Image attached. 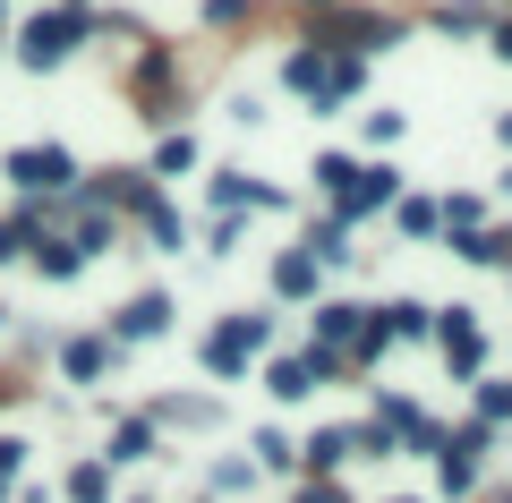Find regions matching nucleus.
<instances>
[{
  "instance_id": "f257e3e1",
  "label": "nucleus",
  "mask_w": 512,
  "mask_h": 503,
  "mask_svg": "<svg viewBox=\"0 0 512 503\" xmlns=\"http://www.w3.org/2000/svg\"><path fill=\"white\" fill-rule=\"evenodd\" d=\"M77 43H86V9H52V18H35L18 35V60H26V69H60Z\"/></svg>"
},
{
  "instance_id": "f03ea898",
  "label": "nucleus",
  "mask_w": 512,
  "mask_h": 503,
  "mask_svg": "<svg viewBox=\"0 0 512 503\" xmlns=\"http://www.w3.org/2000/svg\"><path fill=\"white\" fill-rule=\"evenodd\" d=\"M9 180H18L26 197H52V188H77V162L60 154V145H18V154H9Z\"/></svg>"
},
{
  "instance_id": "7ed1b4c3",
  "label": "nucleus",
  "mask_w": 512,
  "mask_h": 503,
  "mask_svg": "<svg viewBox=\"0 0 512 503\" xmlns=\"http://www.w3.org/2000/svg\"><path fill=\"white\" fill-rule=\"evenodd\" d=\"M265 333H274L265 316H239V324H222L214 342H205V367H214V376H239V367H248V350L265 342Z\"/></svg>"
},
{
  "instance_id": "20e7f679",
  "label": "nucleus",
  "mask_w": 512,
  "mask_h": 503,
  "mask_svg": "<svg viewBox=\"0 0 512 503\" xmlns=\"http://www.w3.org/2000/svg\"><path fill=\"white\" fill-rule=\"evenodd\" d=\"M171 324V290H146V299L120 307V342H137V333H163Z\"/></svg>"
},
{
  "instance_id": "39448f33",
  "label": "nucleus",
  "mask_w": 512,
  "mask_h": 503,
  "mask_svg": "<svg viewBox=\"0 0 512 503\" xmlns=\"http://www.w3.org/2000/svg\"><path fill=\"white\" fill-rule=\"evenodd\" d=\"M376 205H393V171H359L342 188V214H376Z\"/></svg>"
},
{
  "instance_id": "423d86ee",
  "label": "nucleus",
  "mask_w": 512,
  "mask_h": 503,
  "mask_svg": "<svg viewBox=\"0 0 512 503\" xmlns=\"http://www.w3.org/2000/svg\"><path fill=\"white\" fill-rule=\"evenodd\" d=\"M444 350H453V367H478V324H470V307H444Z\"/></svg>"
},
{
  "instance_id": "0eeeda50",
  "label": "nucleus",
  "mask_w": 512,
  "mask_h": 503,
  "mask_svg": "<svg viewBox=\"0 0 512 503\" xmlns=\"http://www.w3.org/2000/svg\"><path fill=\"white\" fill-rule=\"evenodd\" d=\"M146 452H154V427H146V418H128V427L111 435V461H146Z\"/></svg>"
},
{
  "instance_id": "6e6552de",
  "label": "nucleus",
  "mask_w": 512,
  "mask_h": 503,
  "mask_svg": "<svg viewBox=\"0 0 512 503\" xmlns=\"http://www.w3.org/2000/svg\"><path fill=\"white\" fill-rule=\"evenodd\" d=\"M282 77H291V86H308L316 103H325V60H316V52H291V69H282Z\"/></svg>"
},
{
  "instance_id": "1a4fd4ad",
  "label": "nucleus",
  "mask_w": 512,
  "mask_h": 503,
  "mask_svg": "<svg viewBox=\"0 0 512 503\" xmlns=\"http://www.w3.org/2000/svg\"><path fill=\"white\" fill-rule=\"evenodd\" d=\"M393 214H402V231H410V239H427V231H436V222H444V214H436V205H427V197H402V205H393Z\"/></svg>"
},
{
  "instance_id": "9d476101",
  "label": "nucleus",
  "mask_w": 512,
  "mask_h": 503,
  "mask_svg": "<svg viewBox=\"0 0 512 503\" xmlns=\"http://www.w3.org/2000/svg\"><path fill=\"white\" fill-rule=\"evenodd\" d=\"M274 290H316V256H282V265H274Z\"/></svg>"
},
{
  "instance_id": "9b49d317",
  "label": "nucleus",
  "mask_w": 512,
  "mask_h": 503,
  "mask_svg": "<svg viewBox=\"0 0 512 503\" xmlns=\"http://www.w3.org/2000/svg\"><path fill=\"white\" fill-rule=\"evenodd\" d=\"M308 461H316V469H342V461H350V435H342V427H333V435H316V444H308Z\"/></svg>"
},
{
  "instance_id": "f8f14e48",
  "label": "nucleus",
  "mask_w": 512,
  "mask_h": 503,
  "mask_svg": "<svg viewBox=\"0 0 512 503\" xmlns=\"http://www.w3.org/2000/svg\"><path fill=\"white\" fill-rule=\"evenodd\" d=\"M103 495H111L103 469H69V503H103Z\"/></svg>"
},
{
  "instance_id": "ddd939ff",
  "label": "nucleus",
  "mask_w": 512,
  "mask_h": 503,
  "mask_svg": "<svg viewBox=\"0 0 512 503\" xmlns=\"http://www.w3.org/2000/svg\"><path fill=\"white\" fill-rule=\"evenodd\" d=\"M103 359H111L103 342H69V376H103Z\"/></svg>"
},
{
  "instance_id": "4468645a",
  "label": "nucleus",
  "mask_w": 512,
  "mask_h": 503,
  "mask_svg": "<svg viewBox=\"0 0 512 503\" xmlns=\"http://www.w3.org/2000/svg\"><path fill=\"white\" fill-rule=\"evenodd\" d=\"M265 384H274L282 401H299V393H308V367H291V359H274V376H265Z\"/></svg>"
},
{
  "instance_id": "2eb2a0df",
  "label": "nucleus",
  "mask_w": 512,
  "mask_h": 503,
  "mask_svg": "<svg viewBox=\"0 0 512 503\" xmlns=\"http://www.w3.org/2000/svg\"><path fill=\"white\" fill-rule=\"evenodd\" d=\"M316 180H325V188H333V197H342V188H350V180H359V162H342V154H325V162H316Z\"/></svg>"
},
{
  "instance_id": "dca6fc26",
  "label": "nucleus",
  "mask_w": 512,
  "mask_h": 503,
  "mask_svg": "<svg viewBox=\"0 0 512 503\" xmlns=\"http://www.w3.org/2000/svg\"><path fill=\"white\" fill-rule=\"evenodd\" d=\"M478 418H512V384H478Z\"/></svg>"
},
{
  "instance_id": "f3484780",
  "label": "nucleus",
  "mask_w": 512,
  "mask_h": 503,
  "mask_svg": "<svg viewBox=\"0 0 512 503\" xmlns=\"http://www.w3.org/2000/svg\"><path fill=\"white\" fill-rule=\"evenodd\" d=\"M146 231L163 239V248H171V239H180V222H171V205H163V197H146Z\"/></svg>"
},
{
  "instance_id": "a211bd4d",
  "label": "nucleus",
  "mask_w": 512,
  "mask_h": 503,
  "mask_svg": "<svg viewBox=\"0 0 512 503\" xmlns=\"http://www.w3.org/2000/svg\"><path fill=\"white\" fill-rule=\"evenodd\" d=\"M26 248V231H18V222H9V231H0V256H18Z\"/></svg>"
},
{
  "instance_id": "6ab92c4d",
  "label": "nucleus",
  "mask_w": 512,
  "mask_h": 503,
  "mask_svg": "<svg viewBox=\"0 0 512 503\" xmlns=\"http://www.w3.org/2000/svg\"><path fill=\"white\" fill-rule=\"evenodd\" d=\"M299 503H342V495H325V486H308V495H299Z\"/></svg>"
},
{
  "instance_id": "aec40b11",
  "label": "nucleus",
  "mask_w": 512,
  "mask_h": 503,
  "mask_svg": "<svg viewBox=\"0 0 512 503\" xmlns=\"http://www.w3.org/2000/svg\"><path fill=\"white\" fill-rule=\"evenodd\" d=\"M495 52H504V60H512V26H504V35H495Z\"/></svg>"
}]
</instances>
